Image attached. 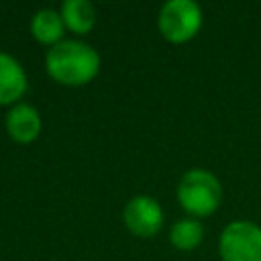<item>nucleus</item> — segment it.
I'll return each instance as SVG.
<instances>
[{
	"instance_id": "obj_1",
	"label": "nucleus",
	"mask_w": 261,
	"mask_h": 261,
	"mask_svg": "<svg viewBox=\"0 0 261 261\" xmlns=\"http://www.w3.org/2000/svg\"><path fill=\"white\" fill-rule=\"evenodd\" d=\"M45 69L49 77L61 86L80 88L90 84L100 71L98 51L77 39H63L45 53Z\"/></svg>"
},
{
	"instance_id": "obj_2",
	"label": "nucleus",
	"mask_w": 261,
	"mask_h": 261,
	"mask_svg": "<svg viewBox=\"0 0 261 261\" xmlns=\"http://www.w3.org/2000/svg\"><path fill=\"white\" fill-rule=\"evenodd\" d=\"M177 202L196 218L212 216L222 202V186L212 171L194 167L186 171L177 184Z\"/></svg>"
},
{
	"instance_id": "obj_3",
	"label": "nucleus",
	"mask_w": 261,
	"mask_h": 261,
	"mask_svg": "<svg viewBox=\"0 0 261 261\" xmlns=\"http://www.w3.org/2000/svg\"><path fill=\"white\" fill-rule=\"evenodd\" d=\"M202 8L194 0H169L161 6L157 16L159 33L169 43L192 41L202 27Z\"/></svg>"
},
{
	"instance_id": "obj_4",
	"label": "nucleus",
	"mask_w": 261,
	"mask_h": 261,
	"mask_svg": "<svg viewBox=\"0 0 261 261\" xmlns=\"http://www.w3.org/2000/svg\"><path fill=\"white\" fill-rule=\"evenodd\" d=\"M222 261H261V226L251 220L228 222L218 239Z\"/></svg>"
},
{
	"instance_id": "obj_5",
	"label": "nucleus",
	"mask_w": 261,
	"mask_h": 261,
	"mask_svg": "<svg viewBox=\"0 0 261 261\" xmlns=\"http://www.w3.org/2000/svg\"><path fill=\"white\" fill-rule=\"evenodd\" d=\"M122 222L135 237H153L163 226L161 204L147 194L133 196L122 208Z\"/></svg>"
},
{
	"instance_id": "obj_6",
	"label": "nucleus",
	"mask_w": 261,
	"mask_h": 261,
	"mask_svg": "<svg viewBox=\"0 0 261 261\" xmlns=\"http://www.w3.org/2000/svg\"><path fill=\"white\" fill-rule=\"evenodd\" d=\"M4 126H6L8 137L14 143L29 145L41 135L43 122H41V114L35 106L18 102L8 110V114L4 118Z\"/></svg>"
},
{
	"instance_id": "obj_7",
	"label": "nucleus",
	"mask_w": 261,
	"mask_h": 261,
	"mask_svg": "<svg viewBox=\"0 0 261 261\" xmlns=\"http://www.w3.org/2000/svg\"><path fill=\"white\" fill-rule=\"evenodd\" d=\"M29 88L27 73L18 59L0 51V106L18 104Z\"/></svg>"
},
{
	"instance_id": "obj_8",
	"label": "nucleus",
	"mask_w": 261,
	"mask_h": 261,
	"mask_svg": "<svg viewBox=\"0 0 261 261\" xmlns=\"http://www.w3.org/2000/svg\"><path fill=\"white\" fill-rule=\"evenodd\" d=\"M63 18L57 10L53 8H41L33 14L31 18V33L35 37V41H39L41 45H57L59 41H63Z\"/></svg>"
},
{
	"instance_id": "obj_9",
	"label": "nucleus",
	"mask_w": 261,
	"mask_h": 261,
	"mask_svg": "<svg viewBox=\"0 0 261 261\" xmlns=\"http://www.w3.org/2000/svg\"><path fill=\"white\" fill-rule=\"evenodd\" d=\"M65 29L75 35H86L96 24V8L88 0H65L59 10Z\"/></svg>"
},
{
	"instance_id": "obj_10",
	"label": "nucleus",
	"mask_w": 261,
	"mask_h": 261,
	"mask_svg": "<svg viewBox=\"0 0 261 261\" xmlns=\"http://www.w3.org/2000/svg\"><path fill=\"white\" fill-rule=\"evenodd\" d=\"M204 239V226L196 218H181L169 230V241L179 251H194Z\"/></svg>"
}]
</instances>
